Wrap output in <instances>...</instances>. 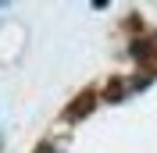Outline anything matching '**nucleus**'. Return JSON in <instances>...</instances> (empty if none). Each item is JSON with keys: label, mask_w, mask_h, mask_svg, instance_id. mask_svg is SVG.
Returning a JSON list of instances; mask_svg holds the SVG:
<instances>
[{"label": "nucleus", "mask_w": 157, "mask_h": 153, "mask_svg": "<svg viewBox=\"0 0 157 153\" xmlns=\"http://www.w3.org/2000/svg\"><path fill=\"white\" fill-rule=\"evenodd\" d=\"M36 153H54V143H43V146H39Z\"/></svg>", "instance_id": "obj_4"}, {"label": "nucleus", "mask_w": 157, "mask_h": 153, "mask_svg": "<svg viewBox=\"0 0 157 153\" xmlns=\"http://www.w3.org/2000/svg\"><path fill=\"white\" fill-rule=\"evenodd\" d=\"M132 57L147 68V71H157V36L136 39V43H132Z\"/></svg>", "instance_id": "obj_1"}, {"label": "nucleus", "mask_w": 157, "mask_h": 153, "mask_svg": "<svg viewBox=\"0 0 157 153\" xmlns=\"http://www.w3.org/2000/svg\"><path fill=\"white\" fill-rule=\"evenodd\" d=\"M125 96V86H121V78H111L107 89H104V100H121Z\"/></svg>", "instance_id": "obj_3"}, {"label": "nucleus", "mask_w": 157, "mask_h": 153, "mask_svg": "<svg viewBox=\"0 0 157 153\" xmlns=\"http://www.w3.org/2000/svg\"><path fill=\"white\" fill-rule=\"evenodd\" d=\"M89 110H93V93H82L75 103L68 107V118H71V121H78V118H86Z\"/></svg>", "instance_id": "obj_2"}]
</instances>
